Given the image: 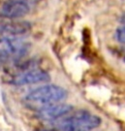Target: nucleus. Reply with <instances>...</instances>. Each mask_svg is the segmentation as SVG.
Masks as SVG:
<instances>
[{"label":"nucleus","mask_w":125,"mask_h":131,"mask_svg":"<svg viewBox=\"0 0 125 131\" xmlns=\"http://www.w3.org/2000/svg\"><path fill=\"white\" fill-rule=\"evenodd\" d=\"M101 118L92 113L79 110L52 122L51 131H91L101 124Z\"/></svg>","instance_id":"nucleus-1"},{"label":"nucleus","mask_w":125,"mask_h":131,"mask_svg":"<svg viewBox=\"0 0 125 131\" xmlns=\"http://www.w3.org/2000/svg\"><path fill=\"white\" fill-rule=\"evenodd\" d=\"M67 90L56 84H46L30 91L25 96V103L29 107L40 110L50 105L61 103L67 97Z\"/></svg>","instance_id":"nucleus-2"},{"label":"nucleus","mask_w":125,"mask_h":131,"mask_svg":"<svg viewBox=\"0 0 125 131\" xmlns=\"http://www.w3.org/2000/svg\"><path fill=\"white\" fill-rule=\"evenodd\" d=\"M30 44L19 37L0 38V61L17 62L26 56Z\"/></svg>","instance_id":"nucleus-3"},{"label":"nucleus","mask_w":125,"mask_h":131,"mask_svg":"<svg viewBox=\"0 0 125 131\" xmlns=\"http://www.w3.org/2000/svg\"><path fill=\"white\" fill-rule=\"evenodd\" d=\"M30 6L24 0H4L0 3V17L6 19H18L25 17Z\"/></svg>","instance_id":"nucleus-4"},{"label":"nucleus","mask_w":125,"mask_h":131,"mask_svg":"<svg viewBox=\"0 0 125 131\" xmlns=\"http://www.w3.org/2000/svg\"><path fill=\"white\" fill-rule=\"evenodd\" d=\"M31 30V24L24 20H0V35L2 37H19Z\"/></svg>","instance_id":"nucleus-5"},{"label":"nucleus","mask_w":125,"mask_h":131,"mask_svg":"<svg viewBox=\"0 0 125 131\" xmlns=\"http://www.w3.org/2000/svg\"><path fill=\"white\" fill-rule=\"evenodd\" d=\"M50 80H51V77L47 71L33 68V69L23 71L21 73H19V75H17L12 81V84L19 86V85L45 83V82H49Z\"/></svg>","instance_id":"nucleus-6"},{"label":"nucleus","mask_w":125,"mask_h":131,"mask_svg":"<svg viewBox=\"0 0 125 131\" xmlns=\"http://www.w3.org/2000/svg\"><path fill=\"white\" fill-rule=\"evenodd\" d=\"M71 111L72 106L64 103H57L38 110L37 117L44 122H52L67 116Z\"/></svg>","instance_id":"nucleus-7"},{"label":"nucleus","mask_w":125,"mask_h":131,"mask_svg":"<svg viewBox=\"0 0 125 131\" xmlns=\"http://www.w3.org/2000/svg\"><path fill=\"white\" fill-rule=\"evenodd\" d=\"M116 40L121 44H125V24L118 27L116 31Z\"/></svg>","instance_id":"nucleus-8"},{"label":"nucleus","mask_w":125,"mask_h":131,"mask_svg":"<svg viewBox=\"0 0 125 131\" xmlns=\"http://www.w3.org/2000/svg\"><path fill=\"white\" fill-rule=\"evenodd\" d=\"M123 60H124V62H125V52H124V56H123Z\"/></svg>","instance_id":"nucleus-9"},{"label":"nucleus","mask_w":125,"mask_h":131,"mask_svg":"<svg viewBox=\"0 0 125 131\" xmlns=\"http://www.w3.org/2000/svg\"><path fill=\"white\" fill-rule=\"evenodd\" d=\"M24 1H26V0H24Z\"/></svg>","instance_id":"nucleus-10"}]
</instances>
